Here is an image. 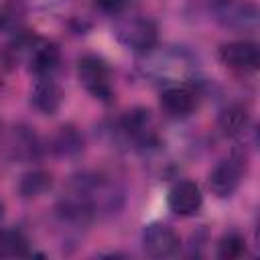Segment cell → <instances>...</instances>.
Here are the masks:
<instances>
[{
  "label": "cell",
  "instance_id": "1",
  "mask_svg": "<svg viewBox=\"0 0 260 260\" xmlns=\"http://www.w3.org/2000/svg\"><path fill=\"white\" fill-rule=\"evenodd\" d=\"M140 71L156 81L167 83H187V79L195 71L193 57L183 49L173 47H152L150 51L142 53Z\"/></svg>",
  "mask_w": 260,
  "mask_h": 260
},
{
  "label": "cell",
  "instance_id": "2",
  "mask_svg": "<svg viewBox=\"0 0 260 260\" xmlns=\"http://www.w3.org/2000/svg\"><path fill=\"white\" fill-rule=\"evenodd\" d=\"M77 77L81 85L100 102H112L114 87H112V71L108 63L95 55H85L77 61Z\"/></svg>",
  "mask_w": 260,
  "mask_h": 260
},
{
  "label": "cell",
  "instance_id": "3",
  "mask_svg": "<svg viewBox=\"0 0 260 260\" xmlns=\"http://www.w3.org/2000/svg\"><path fill=\"white\" fill-rule=\"evenodd\" d=\"M114 35L126 49L140 53V55L150 51L152 47H156V41H158L156 24L142 16H132V18L120 20L114 26Z\"/></svg>",
  "mask_w": 260,
  "mask_h": 260
},
{
  "label": "cell",
  "instance_id": "4",
  "mask_svg": "<svg viewBox=\"0 0 260 260\" xmlns=\"http://www.w3.org/2000/svg\"><path fill=\"white\" fill-rule=\"evenodd\" d=\"M213 12L215 20L230 30L248 32L256 30L258 26V8L254 2L248 0H219Z\"/></svg>",
  "mask_w": 260,
  "mask_h": 260
},
{
  "label": "cell",
  "instance_id": "5",
  "mask_svg": "<svg viewBox=\"0 0 260 260\" xmlns=\"http://www.w3.org/2000/svg\"><path fill=\"white\" fill-rule=\"evenodd\" d=\"M246 160H248L246 154L236 150L230 158L215 165V169L209 173V179H207L209 191L215 197H230L238 189V185L246 173Z\"/></svg>",
  "mask_w": 260,
  "mask_h": 260
},
{
  "label": "cell",
  "instance_id": "6",
  "mask_svg": "<svg viewBox=\"0 0 260 260\" xmlns=\"http://www.w3.org/2000/svg\"><path fill=\"white\" fill-rule=\"evenodd\" d=\"M217 57L228 69L238 73H252L260 65V49L254 41L248 39L223 43L217 51Z\"/></svg>",
  "mask_w": 260,
  "mask_h": 260
},
{
  "label": "cell",
  "instance_id": "7",
  "mask_svg": "<svg viewBox=\"0 0 260 260\" xmlns=\"http://www.w3.org/2000/svg\"><path fill=\"white\" fill-rule=\"evenodd\" d=\"M142 248L150 258H173L181 250V238L171 225L154 221L142 232Z\"/></svg>",
  "mask_w": 260,
  "mask_h": 260
},
{
  "label": "cell",
  "instance_id": "8",
  "mask_svg": "<svg viewBox=\"0 0 260 260\" xmlns=\"http://www.w3.org/2000/svg\"><path fill=\"white\" fill-rule=\"evenodd\" d=\"M120 128L128 136V140H132L138 148H152L158 144V132H156L154 118L144 108H136L128 112L122 118Z\"/></svg>",
  "mask_w": 260,
  "mask_h": 260
},
{
  "label": "cell",
  "instance_id": "9",
  "mask_svg": "<svg viewBox=\"0 0 260 260\" xmlns=\"http://www.w3.org/2000/svg\"><path fill=\"white\" fill-rule=\"evenodd\" d=\"M18 47L28 49L26 63H28V69L37 77H51L57 71L59 61H61V53L57 45L41 41V39H20Z\"/></svg>",
  "mask_w": 260,
  "mask_h": 260
},
{
  "label": "cell",
  "instance_id": "10",
  "mask_svg": "<svg viewBox=\"0 0 260 260\" xmlns=\"http://www.w3.org/2000/svg\"><path fill=\"white\" fill-rule=\"evenodd\" d=\"M197 108V89L191 83H173L160 93V110L169 118H185Z\"/></svg>",
  "mask_w": 260,
  "mask_h": 260
},
{
  "label": "cell",
  "instance_id": "11",
  "mask_svg": "<svg viewBox=\"0 0 260 260\" xmlns=\"http://www.w3.org/2000/svg\"><path fill=\"white\" fill-rule=\"evenodd\" d=\"M203 205V195L197 183L193 181H179L169 191V207L173 213L181 217L195 215Z\"/></svg>",
  "mask_w": 260,
  "mask_h": 260
},
{
  "label": "cell",
  "instance_id": "12",
  "mask_svg": "<svg viewBox=\"0 0 260 260\" xmlns=\"http://www.w3.org/2000/svg\"><path fill=\"white\" fill-rule=\"evenodd\" d=\"M30 104L45 116H55L63 104V89L51 77H39L30 89Z\"/></svg>",
  "mask_w": 260,
  "mask_h": 260
},
{
  "label": "cell",
  "instance_id": "13",
  "mask_svg": "<svg viewBox=\"0 0 260 260\" xmlns=\"http://www.w3.org/2000/svg\"><path fill=\"white\" fill-rule=\"evenodd\" d=\"M217 126L223 136H240L250 126V112L242 104H232L225 110H221L217 118Z\"/></svg>",
  "mask_w": 260,
  "mask_h": 260
},
{
  "label": "cell",
  "instance_id": "14",
  "mask_svg": "<svg viewBox=\"0 0 260 260\" xmlns=\"http://www.w3.org/2000/svg\"><path fill=\"white\" fill-rule=\"evenodd\" d=\"M51 148L57 156H75L83 150V136L73 126H61L53 138Z\"/></svg>",
  "mask_w": 260,
  "mask_h": 260
},
{
  "label": "cell",
  "instance_id": "15",
  "mask_svg": "<svg viewBox=\"0 0 260 260\" xmlns=\"http://www.w3.org/2000/svg\"><path fill=\"white\" fill-rule=\"evenodd\" d=\"M32 256L26 238L18 230L0 232V258H28Z\"/></svg>",
  "mask_w": 260,
  "mask_h": 260
},
{
  "label": "cell",
  "instance_id": "16",
  "mask_svg": "<svg viewBox=\"0 0 260 260\" xmlns=\"http://www.w3.org/2000/svg\"><path fill=\"white\" fill-rule=\"evenodd\" d=\"M14 130H16L14 132V146H12L14 154L18 158H26V160L37 158L41 146H39V140H37L35 132H30L28 128H14Z\"/></svg>",
  "mask_w": 260,
  "mask_h": 260
},
{
  "label": "cell",
  "instance_id": "17",
  "mask_svg": "<svg viewBox=\"0 0 260 260\" xmlns=\"http://www.w3.org/2000/svg\"><path fill=\"white\" fill-rule=\"evenodd\" d=\"M51 183H53V179L47 171H30L20 179L18 191L24 197H37V195L45 193L51 187Z\"/></svg>",
  "mask_w": 260,
  "mask_h": 260
},
{
  "label": "cell",
  "instance_id": "18",
  "mask_svg": "<svg viewBox=\"0 0 260 260\" xmlns=\"http://www.w3.org/2000/svg\"><path fill=\"white\" fill-rule=\"evenodd\" d=\"M244 254H246V240L236 232L225 234L217 244V256L221 260H236Z\"/></svg>",
  "mask_w": 260,
  "mask_h": 260
},
{
  "label": "cell",
  "instance_id": "19",
  "mask_svg": "<svg viewBox=\"0 0 260 260\" xmlns=\"http://www.w3.org/2000/svg\"><path fill=\"white\" fill-rule=\"evenodd\" d=\"M134 2L136 0H93V6L106 14L118 16V14H124L128 8H132Z\"/></svg>",
  "mask_w": 260,
  "mask_h": 260
},
{
  "label": "cell",
  "instance_id": "20",
  "mask_svg": "<svg viewBox=\"0 0 260 260\" xmlns=\"http://www.w3.org/2000/svg\"><path fill=\"white\" fill-rule=\"evenodd\" d=\"M8 20H10L8 12H6L4 8H0V30H4V28L8 26Z\"/></svg>",
  "mask_w": 260,
  "mask_h": 260
},
{
  "label": "cell",
  "instance_id": "21",
  "mask_svg": "<svg viewBox=\"0 0 260 260\" xmlns=\"http://www.w3.org/2000/svg\"><path fill=\"white\" fill-rule=\"evenodd\" d=\"M0 219H2V203H0Z\"/></svg>",
  "mask_w": 260,
  "mask_h": 260
}]
</instances>
